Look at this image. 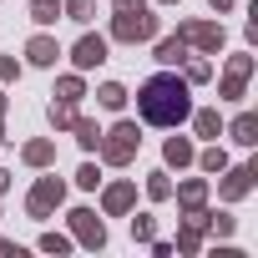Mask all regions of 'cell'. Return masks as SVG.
<instances>
[{
    "label": "cell",
    "mask_w": 258,
    "mask_h": 258,
    "mask_svg": "<svg viewBox=\"0 0 258 258\" xmlns=\"http://www.w3.org/2000/svg\"><path fill=\"white\" fill-rule=\"evenodd\" d=\"M137 111L142 121L152 126H177L192 116V101H187V81L182 76H152L142 91H137Z\"/></svg>",
    "instance_id": "obj_1"
},
{
    "label": "cell",
    "mask_w": 258,
    "mask_h": 258,
    "mask_svg": "<svg viewBox=\"0 0 258 258\" xmlns=\"http://www.w3.org/2000/svg\"><path fill=\"white\" fill-rule=\"evenodd\" d=\"M137 142H142V137H137V126H132V121H121V126H111V132H106L96 147H101L106 162L121 167V162H132V157H137Z\"/></svg>",
    "instance_id": "obj_2"
},
{
    "label": "cell",
    "mask_w": 258,
    "mask_h": 258,
    "mask_svg": "<svg viewBox=\"0 0 258 258\" xmlns=\"http://www.w3.org/2000/svg\"><path fill=\"white\" fill-rule=\"evenodd\" d=\"M111 36L116 41H147V36H157V16H147V6L142 11H116Z\"/></svg>",
    "instance_id": "obj_3"
},
{
    "label": "cell",
    "mask_w": 258,
    "mask_h": 258,
    "mask_svg": "<svg viewBox=\"0 0 258 258\" xmlns=\"http://www.w3.org/2000/svg\"><path fill=\"white\" fill-rule=\"evenodd\" d=\"M182 41H192V46H203V51H218V46H223V26H213V21H187V26H182Z\"/></svg>",
    "instance_id": "obj_4"
},
{
    "label": "cell",
    "mask_w": 258,
    "mask_h": 258,
    "mask_svg": "<svg viewBox=\"0 0 258 258\" xmlns=\"http://www.w3.org/2000/svg\"><path fill=\"white\" fill-rule=\"evenodd\" d=\"M61 192H66V187H61V182H56V177H41V182H36V192H31V203H26V208H31V213H36V218H46V213H51V208H56V203H61Z\"/></svg>",
    "instance_id": "obj_5"
},
{
    "label": "cell",
    "mask_w": 258,
    "mask_h": 258,
    "mask_svg": "<svg viewBox=\"0 0 258 258\" xmlns=\"http://www.w3.org/2000/svg\"><path fill=\"white\" fill-rule=\"evenodd\" d=\"M71 228H76V238H81L86 248H101V243H106L101 218H96V213H86V208H81V213H71Z\"/></svg>",
    "instance_id": "obj_6"
},
{
    "label": "cell",
    "mask_w": 258,
    "mask_h": 258,
    "mask_svg": "<svg viewBox=\"0 0 258 258\" xmlns=\"http://www.w3.org/2000/svg\"><path fill=\"white\" fill-rule=\"evenodd\" d=\"M71 61H76L81 71L101 66V61H106V41H101V36H81V41H76V51H71Z\"/></svg>",
    "instance_id": "obj_7"
},
{
    "label": "cell",
    "mask_w": 258,
    "mask_h": 258,
    "mask_svg": "<svg viewBox=\"0 0 258 258\" xmlns=\"http://www.w3.org/2000/svg\"><path fill=\"white\" fill-rule=\"evenodd\" d=\"M248 71H253V56H233V66H228V76H223V96H228V101H238V96H243Z\"/></svg>",
    "instance_id": "obj_8"
},
{
    "label": "cell",
    "mask_w": 258,
    "mask_h": 258,
    "mask_svg": "<svg viewBox=\"0 0 258 258\" xmlns=\"http://www.w3.org/2000/svg\"><path fill=\"white\" fill-rule=\"evenodd\" d=\"M248 187H253V167H233V172H228V182H223V198L233 203V198H243Z\"/></svg>",
    "instance_id": "obj_9"
},
{
    "label": "cell",
    "mask_w": 258,
    "mask_h": 258,
    "mask_svg": "<svg viewBox=\"0 0 258 258\" xmlns=\"http://www.w3.org/2000/svg\"><path fill=\"white\" fill-rule=\"evenodd\" d=\"M132 198H137V187H132V182L106 187V213H126V208H132Z\"/></svg>",
    "instance_id": "obj_10"
},
{
    "label": "cell",
    "mask_w": 258,
    "mask_h": 258,
    "mask_svg": "<svg viewBox=\"0 0 258 258\" xmlns=\"http://www.w3.org/2000/svg\"><path fill=\"white\" fill-rule=\"evenodd\" d=\"M26 56H31V61H36V66H51V61H56V56H61V51H56V41H51V36H36V41H31V46H26Z\"/></svg>",
    "instance_id": "obj_11"
},
{
    "label": "cell",
    "mask_w": 258,
    "mask_h": 258,
    "mask_svg": "<svg viewBox=\"0 0 258 258\" xmlns=\"http://www.w3.org/2000/svg\"><path fill=\"white\" fill-rule=\"evenodd\" d=\"M233 142H243V147L258 142V116H253V111H243V116L233 121Z\"/></svg>",
    "instance_id": "obj_12"
},
{
    "label": "cell",
    "mask_w": 258,
    "mask_h": 258,
    "mask_svg": "<svg viewBox=\"0 0 258 258\" xmlns=\"http://www.w3.org/2000/svg\"><path fill=\"white\" fill-rule=\"evenodd\" d=\"M157 61H162V66H177V61H187V46H182V36L162 41V46H157Z\"/></svg>",
    "instance_id": "obj_13"
},
{
    "label": "cell",
    "mask_w": 258,
    "mask_h": 258,
    "mask_svg": "<svg viewBox=\"0 0 258 258\" xmlns=\"http://www.w3.org/2000/svg\"><path fill=\"white\" fill-rule=\"evenodd\" d=\"M96 101H101V106H106V111H121V106H126V91H121V86H116V81H106V86H101V91H96Z\"/></svg>",
    "instance_id": "obj_14"
},
{
    "label": "cell",
    "mask_w": 258,
    "mask_h": 258,
    "mask_svg": "<svg viewBox=\"0 0 258 258\" xmlns=\"http://www.w3.org/2000/svg\"><path fill=\"white\" fill-rule=\"evenodd\" d=\"M167 162H172V167H187V162H192V142L172 137V142H167Z\"/></svg>",
    "instance_id": "obj_15"
},
{
    "label": "cell",
    "mask_w": 258,
    "mask_h": 258,
    "mask_svg": "<svg viewBox=\"0 0 258 258\" xmlns=\"http://www.w3.org/2000/svg\"><path fill=\"white\" fill-rule=\"evenodd\" d=\"M177 198H182V208H192V213H198V208H203V198H208V187H203V182H182V187H177Z\"/></svg>",
    "instance_id": "obj_16"
},
{
    "label": "cell",
    "mask_w": 258,
    "mask_h": 258,
    "mask_svg": "<svg viewBox=\"0 0 258 258\" xmlns=\"http://www.w3.org/2000/svg\"><path fill=\"white\" fill-rule=\"evenodd\" d=\"M51 157H56V147H51V142H31V147H26V162H31V167H46Z\"/></svg>",
    "instance_id": "obj_17"
},
{
    "label": "cell",
    "mask_w": 258,
    "mask_h": 258,
    "mask_svg": "<svg viewBox=\"0 0 258 258\" xmlns=\"http://www.w3.org/2000/svg\"><path fill=\"white\" fill-rule=\"evenodd\" d=\"M71 126H76V142H81L86 152H91V147L101 142V132H96V121H71Z\"/></svg>",
    "instance_id": "obj_18"
},
{
    "label": "cell",
    "mask_w": 258,
    "mask_h": 258,
    "mask_svg": "<svg viewBox=\"0 0 258 258\" xmlns=\"http://www.w3.org/2000/svg\"><path fill=\"white\" fill-rule=\"evenodd\" d=\"M66 11H71V21H91V11H96V0H66Z\"/></svg>",
    "instance_id": "obj_19"
},
{
    "label": "cell",
    "mask_w": 258,
    "mask_h": 258,
    "mask_svg": "<svg viewBox=\"0 0 258 258\" xmlns=\"http://www.w3.org/2000/svg\"><path fill=\"white\" fill-rule=\"evenodd\" d=\"M31 16H36L41 26H51V21H56V0H36V6H31Z\"/></svg>",
    "instance_id": "obj_20"
},
{
    "label": "cell",
    "mask_w": 258,
    "mask_h": 258,
    "mask_svg": "<svg viewBox=\"0 0 258 258\" xmlns=\"http://www.w3.org/2000/svg\"><path fill=\"white\" fill-rule=\"evenodd\" d=\"M51 121H56V126H71V121H76L71 101H56V106H51Z\"/></svg>",
    "instance_id": "obj_21"
},
{
    "label": "cell",
    "mask_w": 258,
    "mask_h": 258,
    "mask_svg": "<svg viewBox=\"0 0 258 258\" xmlns=\"http://www.w3.org/2000/svg\"><path fill=\"white\" fill-rule=\"evenodd\" d=\"M147 192H152V198L162 203V198H172V182H167L162 172H152V182H147Z\"/></svg>",
    "instance_id": "obj_22"
},
{
    "label": "cell",
    "mask_w": 258,
    "mask_h": 258,
    "mask_svg": "<svg viewBox=\"0 0 258 258\" xmlns=\"http://www.w3.org/2000/svg\"><path fill=\"white\" fill-rule=\"evenodd\" d=\"M198 132L203 137H218V111H198Z\"/></svg>",
    "instance_id": "obj_23"
},
{
    "label": "cell",
    "mask_w": 258,
    "mask_h": 258,
    "mask_svg": "<svg viewBox=\"0 0 258 258\" xmlns=\"http://www.w3.org/2000/svg\"><path fill=\"white\" fill-rule=\"evenodd\" d=\"M223 167H228V157H223L218 147H213V152H203V172H223Z\"/></svg>",
    "instance_id": "obj_24"
},
{
    "label": "cell",
    "mask_w": 258,
    "mask_h": 258,
    "mask_svg": "<svg viewBox=\"0 0 258 258\" xmlns=\"http://www.w3.org/2000/svg\"><path fill=\"white\" fill-rule=\"evenodd\" d=\"M41 248H46V253H66V248H71V243H66V238H61V233H46V238H41Z\"/></svg>",
    "instance_id": "obj_25"
},
{
    "label": "cell",
    "mask_w": 258,
    "mask_h": 258,
    "mask_svg": "<svg viewBox=\"0 0 258 258\" xmlns=\"http://www.w3.org/2000/svg\"><path fill=\"white\" fill-rule=\"evenodd\" d=\"M76 96H81V81L66 76V81H61V101H76Z\"/></svg>",
    "instance_id": "obj_26"
},
{
    "label": "cell",
    "mask_w": 258,
    "mask_h": 258,
    "mask_svg": "<svg viewBox=\"0 0 258 258\" xmlns=\"http://www.w3.org/2000/svg\"><path fill=\"white\" fill-rule=\"evenodd\" d=\"M76 182H81V187H96V182H101V177H96V167H91V162H86V167H81V172H76Z\"/></svg>",
    "instance_id": "obj_27"
},
{
    "label": "cell",
    "mask_w": 258,
    "mask_h": 258,
    "mask_svg": "<svg viewBox=\"0 0 258 258\" xmlns=\"http://www.w3.org/2000/svg\"><path fill=\"white\" fill-rule=\"evenodd\" d=\"M187 81H208V61H192L187 66Z\"/></svg>",
    "instance_id": "obj_28"
},
{
    "label": "cell",
    "mask_w": 258,
    "mask_h": 258,
    "mask_svg": "<svg viewBox=\"0 0 258 258\" xmlns=\"http://www.w3.org/2000/svg\"><path fill=\"white\" fill-rule=\"evenodd\" d=\"M132 233L137 238H152V218H132Z\"/></svg>",
    "instance_id": "obj_29"
},
{
    "label": "cell",
    "mask_w": 258,
    "mask_h": 258,
    "mask_svg": "<svg viewBox=\"0 0 258 258\" xmlns=\"http://www.w3.org/2000/svg\"><path fill=\"white\" fill-rule=\"evenodd\" d=\"M147 0H116V11H142Z\"/></svg>",
    "instance_id": "obj_30"
},
{
    "label": "cell",
    "mask_w": 258,
    "mask_h": 258,
    "mask_svg": "<svg viewBox=\"0 0 258 258\" xmlns=\"http://www.w3.org/2000/svg\"><path fill=\"white\" fill-rule=\"evenodd\" d=\"M213 6H218V11H228V6H233V0H213Z\"/></svg>",
    "instance_id": "obj_31"
},
{
    "label": "cell",
    "mask_w": 258,
    "mask_h": 258,
    "mask_svg": "<svg viewBox=\"0 0 258 258\" xmlns=\"http://www.w3.org/2000/svg\"><path fill=\"white\" fill-rule=\"evenodd\" d=\"M6 177H11V172H0V192H6Z\"/></svg>",
    "instance_id": "obj_32"
},
{
    "label": "cell",
    "mask_w": 258,
    "mask_h": 258,
    "mask_svg": "<svg viewBox=\"0 0 258 258\" xmlns=\"http://www.w3.org/2000/svg\"><path fill=\"white\" fill-rule=\"evenodd\" d=\"M0 111H6V96H0Z\"/></svg>",
    "instance_id": "obj_33"
},
{
    "label": "cell",
    "mask_w": 258,
    "mask_h": 258,
    "mask_svg": "<svg viewBox=\"0 0 258 258\" xmlns=\"http://www.w3.org/2000/svg\"><path fill=\"white\" fill-rule=\"evenodd\" d=\"M167 6H172V0H167Z\"/></svg>",
    "instance_id": "obj_34"
}]
</instances>
